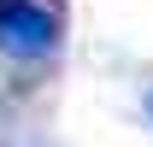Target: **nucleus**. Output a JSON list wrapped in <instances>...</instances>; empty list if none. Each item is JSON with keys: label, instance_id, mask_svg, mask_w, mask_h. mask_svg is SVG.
<instances>
[{"label": "nucleus", "instance_id": "f257e3e1", "mask_svg": "<svg viewBox=\"0 0 153 147\" xmlns=\"http://www.w3.org/2000/svg\"><path fill=\"white\" fill-rule=\"evenodd\" d=\"M53 47H59V18L41 0H0V53L47 59Z\"/></svg>", "mask_w": 153, "mask_h": 147}, {"label": "nucleus", "instance_id": "f03ea898", "mask_svg": "<svg viewBox=\"0 0 153 147\" xmlns=\"http://www.w3.org/2000/svg\"><path fill=\"white\" fill-rule=\"evenodd\" d=\"M141 106H147V124H153V88H147V100H141Z\"/></svg>", "mask_w": 153, "mask_h": 147}]
</instances>
